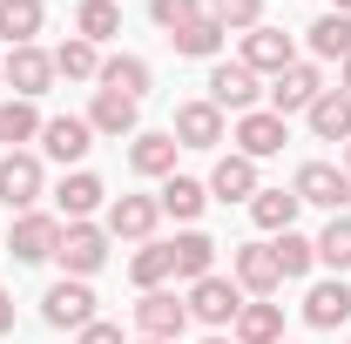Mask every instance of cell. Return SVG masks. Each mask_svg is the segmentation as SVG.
Wrapping results in <instances>:
<instances>
[{
    "instance_id": "obj_30",
    "label": "cell",
    "mask_w": 351,
    "mask_h": 344,
    "mask_svg": "<svg viewBox=\"0 0 351 344\" xmlns=\"http://www.w3.org/2000/svg\"><path fill=\"white\" fill-rule=\"evenodd\" d=\"M75 34H82V41H115V34H122V7H115V0H82V7H75Z\"/></svg>"
},
{
    "instance_id": "obj_20",
    "label": "cell",
    "mask_w": 351,
    "mask_h": 344,
    "mask_svg": "<svg viewBox=\"0 0 351 344\" xmlns=\"http://www.w3.org/2000/svg\"><path fill=\"white\" fill-rule=\"evenodd\" d=\"M135 115H142V101H129V95H108V88H101V95H95V108H88V129L122 142V135H142V129H135Z\"/></svg>"
},
{
    "instance_id": "obj_9",
    "label": "cell",
    "mask_w": 351,
    "mask_h": 344,
    "mask_svg": "<svg viewBox=\"0 0 351 344\" xmlns=\"http://www.w3.org/2000/svg\"><path fill=\"white\" fill-rule=\"evenodd\" d=\"M250 75H284L291 61H298V41L284 34V27H250L243 34V54H237Z\"/></svg>"
},
{
    "instance_id": "obj_36",
    "label": "cell",
    "mask_w": 351,
    "mask_h": 344,
    "mask_svg": "<svg viewBox=\"0 0 351 344\" xmlns=\"http://www.w3.org/2000/svg\"><path fill=\"white\" fill-rule=\"evenodd\" d=\"M41 135V115H34V101H0V142H34Z\"/></svg>"
},
{
    "instance_id": "obj_46",
    "label": "cell",
    "mask_w": 351,
    "mask_h": 344,
    "mask_svg": "<svg viewBox=\"0 0 351 344\" xmlns=\"http://www.w3.org/2000/svg\"><path fill=\"white\" fill-rule=\"evenodd\" d=\"M142 344H156V338H142Z\"/></svg>"
},
{
    "instance_id": "obj_43",
    "label": "cell",
    "mask_w": 351,
    "mask_h": 344,
    "mask_svg": "<svg viewBox=\"0 0 351 344\" xmlns=\"http://www.w3.org/2000/svg\"><path fill=\"white\" fill-rule=\"evenodd\" d=\"M203 344H237V338H203Z\"/></svg>"
},
{
    "instance_id": "obj_24",
    "label": "cell",
    "mask_w": 351,
    "mask_h": 344,
    "mask_svg": "<svg viewBox=\"0 0 351 344\" xmlns=\"http://www.w3.org/2000/svg\"><path fill=\"white\" fill-rule=\"evenodd\" d=\"M298 210H304V203H298L291 189H257V196H250V223H257V230H270V236L298 230Z\"/></svg>"
},
{
    "instance_id": "obj_10",
    "label": "cell",
    "mask_w": 351,
    "mask_h": 344,
    "mask_svg": "<svg viewBox=\"0 0 351 344\" xmlns=\"http://www.w3.org/2000/svg\"><path fill=\"white\" fill-rule=\"evenodd\" d=\"M257 75H250V68H243V61H217V68H210V95H203V101H217V108H230V115H250V108H257Z\"/></svg>"
},
{
    "instance_id": "obj_19",
    "label": "cell",
    "mask_w": 351,
    "mask_h": 344,
    "mask_svg": "<svg viewBox=\"0 0 351 344\" xmlns=\"http://www.w3.org/2000/svg\"><path fill=\"white\" fill-rule=\"evenodd\" d=\"M304 122H311V135H317V142H351V95L324 88V95L304 108Z\"/></svg>"
},
{
    "instance_id": "obj_39",
    "label": "cell",
    "mask_w": 351,
    "mask_h": 344,
    "mask_svg": "<svg viewBox=\"0 0 351 344\" xmlns=\"http://www.w3.org/2000/svg\"><path fill=\"white\" fill-rule=\"evenodd\" d=\"M75 344H129V338H122V331H115V324H101V317H95V324H88V331H75Z\"/></svg>"
},
{
    "instance_id": "obj_15",
    "label": "cell",
    "mask_w": 351,
    "mask_h": 344,
    "mask_svg": "<svg viewBox=\"0 0 351 344\" xmlns=\"http://www.w3.org/2000/svg\"><path fill=\"white\" fill-rule=\"evenodd\" d=\"M345 317H351V284L345 277H324V284L304 291V324L311 331H338Z\"/></svg>"
},
{
    "instance_id": "obj_8",
    "label": "cell",
    "mask_w": 351,
    "mask_h": 344,
    "mask_svg": "<svg viewBox=\"0 0 351 344\" xmlns=\"http://www.w3.org/2000/svg\"><path fill=\"white\" fill-rule=\"evenodd\" d=\"M54 250H61V223L41 216V210H27L21 223H14V236H7V257L14 263H47Z\"/></svg>"
},
{
    "instance_id": "obj_35",
    "label": "cell",
    "mask_w": 351,
    "mask_h": 344,
    "mask_svg": "<svg viewBox=\"0 0 351 344\" xmlns=\"http://www.w3.org/2000/svg\"><path fill=\"white\" fill-rule=\"evenodd\" d=\"M169 41H176V54H189V61H210V54L223 47V27L203 14V21H189L182 34H169Z\"/></svg>"
},
{
    "instance_id": "obj_21",
    "label": "cell",
    "mask_w": 351,
    "mask_h": 344,
    "mask_svg": "<svg viewBox=\"0 0 351 344\" xmlns=\"http://www.w3.org/2000/svg\"><path fill=\"white\" fill-rule=\"evenodd\" d=\"M101 175H88V169H75V175H61V189H54V203H61V216L68 223H88V216L101 210Z\"/></svg>"
},
{
    "instance_id": "obj_2",
    "label": "cell",
    "mask_w": 351,
    "mask_h": 344,
    "mask_svg": "<svg viewBox=\"0 0 351 344\" xmlns=\"http://www.w3.org/2000/svg\"><path fill=\"white\" fill-rule=\"evenodd\" d=\"M263 95H270V115H284V122H291V115H304L311 101L324 95V75H317L311 61H291L284 75H270V88H263Z\"/></svg>"
},
{
    "instance_id": "obj_5",
    "label": "cell",
    "mask_w": 351,
    "mask_h": 344,
    "mask_svg": "<svg viewBox=\"0 0 351 344\" xmlns=\"http://www.w3.org/2000/svg\"><path fill=\"white\" fill-rule=\"evenodd\" d=\"M41 317L54 331H88V324H95V291H88L82 277H61V284H47Z\"/></svg>"
},
{
    "instance_id": "obj_40",
    "label": "cell",
    "mask_w": 351,
    "mask_h": 344,
    "mask_svg": "<svg viewBox=\"0 0 351 344\" xmlns=\"http://www.w3.org/2000/svg\"><path fill=\"white\" fill-rule=\"evenodd\" d=\"M7 331H14V297L0 291V338H7Z\"/></svg>"
},
{
    "instance_id": "obj_22",
    "label": "cell",
    "mask_w": 351,
    "mask_h": 344,
    "mask_svg": "<svg viewBox=\"0 0 351 344\" xmlns=\"http://www.w3.org/2000/svg\"><path fill=\"white\" fill-rule=\"evenodd\" d=\"M129 169L135 175H176V135H156V129L129 135Z\"/></svg>"
},
{
    "instance_id": "obj_44",
    "label": "cell",
    "mask_w": 351,
    "mask_h": 344,
    "mask_svg": "<svg viewBox=\"0 0 351 344\" xmlns=\"http://www.w3.org/2000/svg\"><path fill=\"white\" fill-rule=\"evenodd\" d=\"M338 14H351V0H338Z\"/></svg>"
},
{
    "instance_id": "obj_33",
    "label": "cell",
    "mask_w": 351,
    "mask_h": 344,
    "mask_svg": "<svg viewBox=\"0 0 351 344\" xmlns=\"http://www.w3.org/2000/svg\"><path fill=\"white\" fill-rule=\"evenodd\" d=\"M311 243H317V263H331V270L345 277V270H351V216H331Z\"/></svg>"
},
{
    "instance_id": "obj_25",
    "label": "cell",
    "mask_w": 351,
    "mask_h": 344,
    "mask_svg": "<svg viewBox=\"0 0 351 344\" xmlns=\"http://www.w3.org/2000/svg\"><path fill=\"white\" fill-rule=\"evenodd\" d=\"M149 82H156V75H149V61H142V54H108V61H101V88H108V95L142 101V95H149Z\"/></svg>"
},
{
    "instance_id": "obj_1",
    "label": "cell",
    "mask_w": 351,
    "mask_h": 344,
    "mask_svg": "<svg viewBox=\"0 0 351 344\" xmlns=\"http://www.w3.org/2000/svg\"><path fill=\"white\" fill-rule=\"evenodd\" d=\"M54 263L88 284V277L108 263V230H101V223H61V250H54Z\"/></svg>"
},
{
    "instance_id": "obj_26",
    "label": "cell",
    "mask_w": 351,
    "mask_h": 344,
    "mask_svg": "<svg viewBox=\"0 0 351 344\" xmlns=\"http://www.w3.org/2000/svg\"><path fill=\"white\" fill-rule=\"evenodd\" d=\"M304 41H311L317 61H338V68H345V61H351V14H317Z\"/></svg>"
},
{
    "instance_id": "obj_28",
    "label": "cell",
    "mask_w": 351,
    "mask_h": 344,
    "mask_svg": "<svg viewBox=\"0 0 351 344\" xmlns=\"http://www.w3.org/2000/svg\"><path fill=\"white\" fill-rule=\"evenodd\" d=\"M169 263H176V277L203 284V277H210V263H217V243H210L203 230H182V236L169 243Z\"/></svg>"
},
{
    "instance_id": "obj_45",
    "label": "cell",
    "mask_w": 351,
    "mask_h": 344,
    "mask_svg": "<svg viewBox=\"0 0 351 344\" xmlns=\"http://www.w3.org/2000/svg\"><path fill=\"white\" fill-rule=\"evenodd\" d=\"M0 68H7V54H0Z\"/></svg>"
},
{
    "instance_id": "obj_37",
    "label": "cell",
    "mask_w": 351,
    "mask_h": 344,
    "mask_svg": "<svg viewBox=\"0 0 351 344\" xmlns=\"http://www.w3.org/2000/svg\"><path fill=\"white\" fill-rule=\"evenodd\" d=\"M210 21H217L223 34H230V27L250 34V27H263V0H210Z\"/></svg>"
},
{
    "instance_id": "obj_41",
    "label": "cell",
    "mask_w": 351,
    "mask_h": 344,
    "mask_svg": "<svg viewBox=\"0 0 351 344\" xmlns=\"http://www.w3.org/2000/svg\"><path fill=\"white\" fill-rule=\"evenodd\" d=\"M338 95H351V61H345V75H338Z\"/></svg>"
},
{
    "instance_id": "obj_31",
    "label": "cell",
    "mask_w": 351,
    "mask_h": 344,
    "mask_svg": "<svg viewBox=\"0 0 351 344\" xmlns=\"http://www.w3.org/2000/svg\"><path fill=\"white\" fill-rule=\"evenodd\" d=\"M54 75H68V82H101V54H95V41H61L54 47Z\"/></svg>"
},
{
    "instance_id": "obj_11",
    "label": "cell",
    "mask_w": 351,
    "mask_h": 344,
    "mask_svg": "<svg viewBox=\"0 0 351 344\" xmlns=\"http://www.w3.org/2000/svg\"><path fill=\"white\" fill-rule=\"evenodd\" d=\"M0 82H14V95H21V101H34V95H47V88H54V54H41V47H7Z\"/></svg>"
},
{
    "instance_id": "obj_13",
    "label": "cell",
    "mask_w": 351,
    "mask_h": 344,
    "mask_svg": "<svg viewBox=\"0 0 351 344\" xmlns=\"http://www.w3.org/2000/svg\"><path fill=\"white\" fill-rule=\"evenodd\" d=\"M169 135H176V149H217L223 142V108L217 101H182Z\"/></svg>"
},
{
    "instance_id": "obj_23",
    "label": "cell",
    "mask_w": 351,
    "mask_h": 344,
    "mask_svg": "<svg viewBox=\"0 0 351 344\" xmlns=\"http://www.w3.org/2000/svg\"><path fill=\"white\" fill-rule=\"evenodd\" d=\"M210 196H223V203H250V196H257V162H250V156H223L217 169H210Z\"/></svg>"
},
{
    "instance_id": "obj_4",
    "label": "cell",
    "mask_w": 351,
    "mask_h": 344,
    "mask_svg": "<svg viewBox=\"0 0 351 344\" xmlns=\"http://www.w3.org/2000/svg\"><path fill=\"white\" fill-rule=\"evenodd\" d=\"M189 317L196 324H210V331H223V324H237V310H243V291H237V277H203V284H189Z\"/></svg>"
},
{
    "instance_id": "obj_7",
    "label": "cell",
    "mask_w": 351,
    "mask_h": 344,
    "mask_svg": "<svg viewBox=\"0 0 351 344\" xmlns=\"http://www.w3.org/2000/svg\"><path fill=\"white\" fill-rule=\"evenodd\" d=\"M41 189H47V175H41V156H27V149H14V156H0V203L7 210H34L41 203Z\"/></svg>"
},
{
    "instance_id": "obj_34",
    "label": "cell",
    "mask_w": 351,
    "mask_h": 344,
    "mask_svg": "<svg viewBox=\"0 0 351 344\" xmlns=\"http://www.w3.org/2000/svg\"><path fill=\"white\" fill-rule=\"evenodd\" d=\"M270 250H277V270H284V284H291V277H311V263H317V243H311V236H298V230H284Z\"/></svg>"
},
{
    "instance_id": "obj_6",
    "label": "cell",
    "mask_w": 351,
    "mask_h": 344,
    "mask_svg": "<svg viewBox=\"0 0 351 344\" xmlns=\"http://www.w3.org/2000/svg\"><path fill=\"white\" fill-rule=\"evenodd\" d=\"M291 196H298V203H317V210H331V216H345L351 175L338 169V162H304V169H298V182H291Z\"/></svg>"
},
{
    "instance_id": "obj_42",
    "label": "cell",
    "mask_w": 351,
    "mask_h": 344,
    "mask_svg": "<svg viewBox=\"0 0 351 344\" xmlns=\"http://www.w3.org/2000/svg\"><path fill=\"white\" fill-rule=\"evenodd\" d=\"M345 175H351V142H345Z\"/></svg>"
},
{
    "instance_id": "obj_14",
    "label": "cell",
    "mask_w": 351,
    "mask_h": 344,
    "mask_svg": "<svg viewBox=\"0 0 351 344\" xmlns=\"http://www.w3.org/2000/svg\"><path fill=\"white\" fill-rule=\"evenodd\" d=\"M156 223H162V203H156V196H115V203H108V236L149 243Z\"/></svg>"
},
{
    "instance_id": "obj_29",
    "label": "cell",
    "mask_w": 351,
    "mask_h": 344,
    "mask_svg": "<svg viewBox=\"0 0 351 344\" xmlns=\"http://www.w3.org/2000/svg\"><path fill=\"white\" fill-rule=\"evenodd\" d=\"M156 203H162L176 223H196V216H203V203H210V182H196V175H169Z\"/></svg>"
},
{
    "instance_id": "obj_16",
    "label": "cell",
    "mask_w": 351,
    "mask_h": 344,
    "mask_svg": "<svg viewBox=\"0 0 351 344\" xmlns=\"http://www.w3.org/2000/svg\"><path fill=\"white\" fill-rule=\"evenodd\" d=\"M41 149L54 156V162H82L88 149H95L88 115H54V122H41Z\"/></svg>"
},
{
    "instance_id": "obj_18",
    "label": "cell",
    "mask_w": 351,
    "mask_h": 344,
    "mask_svg": "<svg viewBox=\"0 0 351 344\" xmlns=\"http://www.w3.org/2000/svg\"><path fill=\"white\" fill-rule=\"evenodd\" d=\"M230 338L237 344H284V304H270V297L243 304L237 324H230Z\"/></svg>"
},
{
    "instance_id": "obj_38",
    "label": "cell",
    "mask_w": 351,
    "mask_h": 344,
    "mask_svg": "<svg viewBox=\"0 0 351 344\" xmlns=\"http://www.w3.org/2000/svg\"><path fill=\"white\" fill-rule=\"evenodd\" d=\"M149 14H156V27L182 34L189 21H203V0H149Z\"/></svg>"
},
{
    "instance_id": "obj_32",
    "label": "cell",
    "mask_w": 351,
    "mask_h": 344,
    "mask_svg": "<svg viewBox=\"0 0 351 344\" xmlns=\"http://www.w3.org/2000/svg\"><path fill=\"white\" fill-rule=\"evenodd\" d=\"M129 277H135V291H162L176 277V263H169V243H142L129 257Z\"/></svg>"
},
{
    "instance_id": "obj_17",
    "label": "cell",
    "mask_w": 351,
    "mask_h": 344,
    "mask_svg": "<svg viewBox=\"0 0 351 344\" xmlns=\"http://www.w3.org/2000/svg\"><path fill=\"white\" fill-rule=\"evenodd\" d=\"M284 284V270H277V250L270 243H243L237 250V291H250V297H270Z\"/></svg>"
},
{
    "instance_id": "obj_27",
    "label": "cell",
    "mask_w": 351,
    "mask_h": 344,
    "mask_svg": "<svg viewBox=\"0 0 351 344\" xmlns=\"http://www.w3.org/2000/svg\"><path fill=\"white\" fill-rule=\"evenodd\" d=\"M41 27H47V7H41V0H0V41L34 47Z\"/></svg>"
},
{
    "instance_id": "obj_12",
    "label": "cell",
    "mask_w": 351,
    "mask_h": 344,
    "mask_svg": "<svg viewBox=\"0 0 351 344\" xmlns=\"http://www.w3.org/2000/svg\"><path fill=\"white\" fill-rule=\"evenodd\" d=\"M291 142V129H284V115H270V108H250V115H237V156H250V162H263V156H277Z\"/></svg>"
},
{
    "instance_id": "obj_3",
    "label": "cell",
    "mask_w": 351,
    "mask_h": 344,
    "mask_svg": "<svg viewBox=\"0 0 351 344\" xmlns=\"http://www.w3.org/2000/svg\"><path fill=\"white\" fill-rule=\"evenodd\" d=\"M135 331L156 344H176L182 331H189V304L176 297V291H142V304H135Z\"/></svg>"
}]
</instances>
